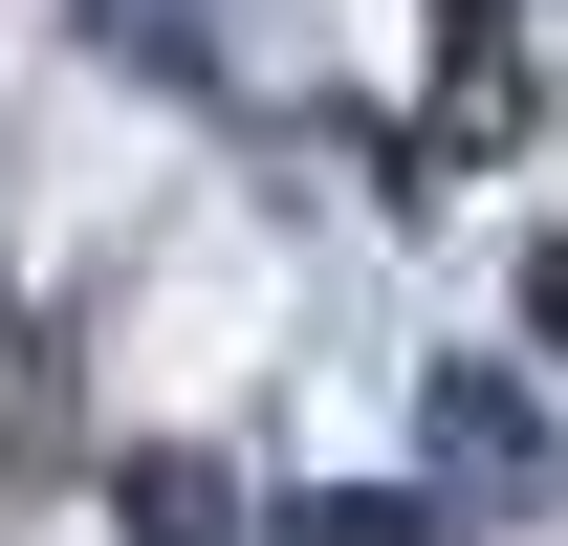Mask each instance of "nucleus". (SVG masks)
I'll return each mask as SVG.
<instances>
[{
  "label": "nucleus",
  "instance_id": "1",
  "mask_svg": "<svg viewBox=\"0 0 568 546\" xmlns=\"http://www.w3.org/2000/svg\"><path fill=\"white\" fill-rule=\"evenodd\" d=\"M437 481H459V503H525V481H547V415L503 394V372H437Z\"/></svg>",
  "mask_w": 568,
  "mask_h": 546
},
{
  "label": "nucleus",
  "instance_id": "2",
  "mask_svg": "<svg viewBox=\"0 0 568 546\" xmlns=\"http://www.w3.org/2000/svg\"><path fill=\"white\" fill-rule=\"evenodd\" d=\"M67 22H88L132 88H219V0H67Z\"/></svg>",
  "mask_w": 568,
  "mask_h": 546
},
{
  "label": "nucleus",
  "instance_id": "3",
  "mask_svg": "<svg viewBox=\"0 0 568 546\" xmlns=\"http://www.w3.org/2000/svg\"><path fill=\"white\" fill-rule=\"evenodd\" d=\"M284 546H437L416 481H328V503H284Z\"/></svg>",
  "mask_w": 568,
  "mask_h": 546
},
{
  "label": "nucleus",
  "instance_id": "4",
  "mask_svg": "<svg viewBox=\"0 0 568 546\" xmlns=\"http://www.w3.org/2000/svg\"><path fill=\"white\" fill-rule=\"evenodd\" d=\"M132 546H241L219 525V459H132Z\"/></svg>",
  "mask_w": 568,
  "mask_h": 546
},
{
  "label": "nucleus",
  "instance_id": "5",
  "mask_svg": "<svg viewBox=\"0 0 568 546\" xmlns=\"http://www.w3.org/2000/svg\"><path fill=\"white\" fill-rule=\"evenodd\" d=\"M525 328H547V350H568V241H525Z\"/></svg>",
  "mask_w": 568,
  "mask_h": 546
}]
</instances>
